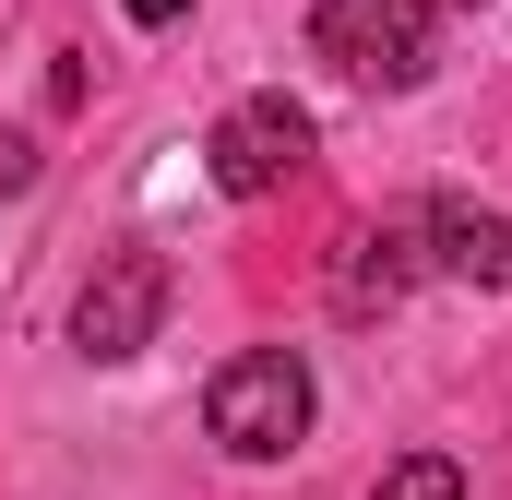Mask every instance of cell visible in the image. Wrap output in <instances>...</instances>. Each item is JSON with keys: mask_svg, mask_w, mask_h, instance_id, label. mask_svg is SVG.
<instances>
[{"mask_svg": "<svg viewBox=\"0 0 512 500\" xmlns=\"http://www.w3.org/2000/svg\"><path fill=\"white\" fill-rule=\"evenodd\" d=\"M203 429H215L239 465L298 453V441H310V358H298V346H251V358H227L215 393H203Z\"/></svg>", "mask_w": 512, "mask_h": 500, "instance_id": "obj_1", "label": "cell"}, {"mask_svg": "<svg viewBox=\"0 0 512 500\" xmlns=\"http://www.w3.org/2000/svg\"><path fill=\"white\" fill-rule=\"evenodd\" d=\"M310 48L346 72V84H382V96H405V84H429V0H322L310 12Z\"/></svg>", "mask_w": 512, "mask_h": 500, "instance_id": "obj_2", "label": "cell"}, {"mask_svg": "<svg viewBox=\"0 0 512 500\" xmlns=\"http://www.w3.org/2000/svg\"><path fill=\"white\" fill-rule=\"evenodd\" d=\"M203 155H215V191H227V203H262V191H286V179L310 167V108H298V96H239Z\"/></svg>", "mask_w": 512, "mask_h": 500, "instance_id": "obj_3", "label": "cell"}, {"mask_svg": "<svg viewBox=\"0 0 512 500\" xmlns=\"http://www.w3.org/2000/svg\"><path fill=\"white\" fill-rule=\"evenodd\" d=\"M155 322H167V250H108L96 286H84V310H72V346L96 370H120V358L155 346Z\"/></svg>", "mask_w": 512, "mask_h": 500, "instance_id": "obj_4", "label": "cell"}, {"mask_svg": "<svg viewBox=\"0 0 512 500\" xmlns=\"http://www.w3.org/2000/svg\"><path fill=\"white\" fill-rule=\"evenodd\" d=\"M417 239L465 286H512V215H489V203H417Z\"/></svg>", "mask_w": 512, "mask_h": 500, "instance_id": "obj_5", "label": "cell"}, {"mask_svg": "<svg viewBox=\"0 0 512 500\" xmlns=\"http://www.w3.org/2000/svg\"><path fill=\"white\" fill-rule=\"evenodd\" d=\"M405 274H417V215H382V227H358L346 239V274H334V310H393L405 298Z\"/></svg>", "mask_w": 512, "mask_h": 500, "instance_id": "obj_6", "label": "cell"}, {"mask_svg": "<svg viewBox=\"0 0 512 500\" xmlns=\"http://www.w3.org/2000/svg\"><path fill=\"white\" fill-rule=\"evenodd\" d=\"M370 500H465V465H453V453H393Z\"/></svg>", "mask_w": 512, "mask_h": 500, "instance_id": "obj_7", "label": "cell"}, {"mask_svg": "<svg viewBox=\"0 0 512 500\" xmlns=\"http://www.w3.org/2000/svg\"><path fill=\"white\" fill-rule=\"evenodd\" d=\"M12 191H36V143H24V131H0V203H12Z\"/></svg>", "mask_w": 512, "mask_h": 500, "instance_id": "obj_8", "label": "cell"}, {"mask_svg": "<svg viewBox=\"0 0 512 500\" xmlns=\"http://www.w3.org/2000/svg\"><path fill=\"white\" fill-rule=\"evenodd\" d=\"M131 24H179V12H191V0H120Z\"/></svg>", "mask_w": 512, "mask_h": 500, "instance_id": "obj_9", "label": "cell"}, {"mask_svg": "<svg viewBox=\"0 0 512 500\" xmlns=\"http://www.w3.org/2000/svg\"><path fill=\"white\" fill-rule=\"evenodd\" d=\"M465 12H477V0H465Z\"/></svg>", "mask_w": 512, "mask_h": 500, "instance_id": "obj_10", "label": "cell"}]
</instances>
